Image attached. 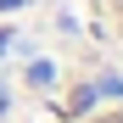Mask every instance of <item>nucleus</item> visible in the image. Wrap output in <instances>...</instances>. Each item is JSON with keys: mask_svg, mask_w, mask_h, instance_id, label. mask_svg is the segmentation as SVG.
<instances>
[{"mask_svg": "<svg viewBox=\"0 0 123 123\" xmlns=\"http://www.w3.org/2000/svg\"><path fill=\"white\" fill-rule=\"evenodd\" d=\"M90 11H95V23H101V34H106L112 45L123 50V0H90Z\"/></svg>", "mask_w": 123, "mask_h": 123, "instance_id": "f257e3e1", "label": "nucleus"}, {"mask_svg": "<svg viewBox=\"0 0 123 123\" xmlns=\"http://www.w3.org/2000/svg\"><path fill=\"white\" fill-rule=\"evenodd\" d=\"M73 123H123V101H117V106H95V112L73 117Z\"/></svg>", "mask_w": 123, "mask_h": 123, "instance_id": "f03ea898", "label": "nucleus"}, {"mask_svg": "<svg viewBox=\"0 0 123 123\" xmlns=\"http://www.w3.org/2000/svg\"><path fill=\"white\" fill-rule=\"evenodd\" d=\"M34 0H0V17H17V11H28Z\"/></svg>", "mask_w": 123, "mask_h": 123, "instance_id": "7ed1b4c3", "label": "nucleus"}]
</instances>
